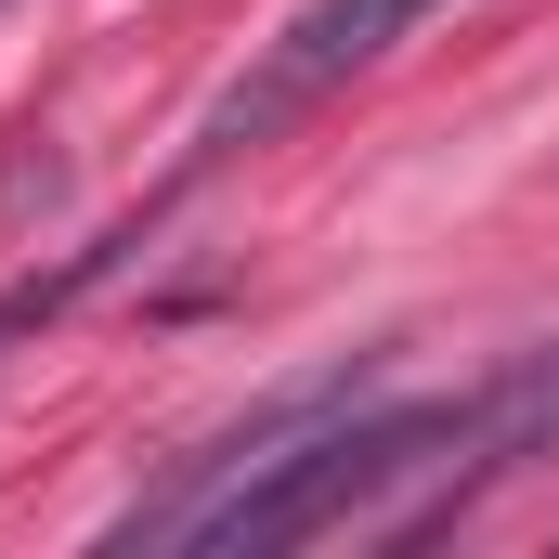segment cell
Here are the masks:
<instances>
[{
  "mask_svg": "<svg viewBox=\"0 0 559 559\" xmlns=\"http://www.w3.org/2000/svg\"><path fill=\"white\" fill-rule=\"evenodd\" d=\"M429 13H455V0H299L274 39L248 52V79L195 118V169H222V156H248V143H286L312 105H338L365 66H391Z\"/></svg>",
  "mask_w": 559,
  "mask_h": 559,
  "instance_id": "6da1fadb",
  "label": "cell"
},
{
  "mask_svg": "<svg viewBox=\"0 0 559 559\" xmlns=\"http://www.w3.org/2000/svg\"><path fill=\"white\" fill-rule=\"evenodd\" d=\"M365 391H378V365H325V378L274 391V404H248V417L222 429V442H195V455H182V468H169L156 495H131L105 547H195V534H209V521H222V508H235V495H248V481L274 468L286 442H312L325 417H352Z\"/></svg>",
  "mask_w": 559,
  "mask_h": 559,
  "instance_id": "7a4b0ae2",
  "label": "cell"
},
{
  "mask_svg": "<svg viewBox=\"0 0 559 559\" xmlns=\"http://www.w3.org/2000/svg\"><path fill=\"white\" fill-rule=\"evenodd\" d=\"M118 248H131V235H118ZM118 248H79V261H52V274L0 286V352H13V338H39V325H52V312H66V299H79L92 274H118Z\"/></svg>",
  "mask_w": 559,
  "mask_h": 559,
  "instance_id": "3957f363",
  "label": "cell"
},
{
  "mask_svg": "<svg viewBox=\"0 0 559 559\" xmlns=\"http://www.w3.org/2000/svg\"><path fill=\"white\" fill-rule=\"evenodd\" d=\"M0 13H13V0H0Z\"/></svg>",
  "mask_w": 559,
  "mask_h": 559,
  "instance_id": "277c9868",
  "label": "cell"
}]
</instances>
